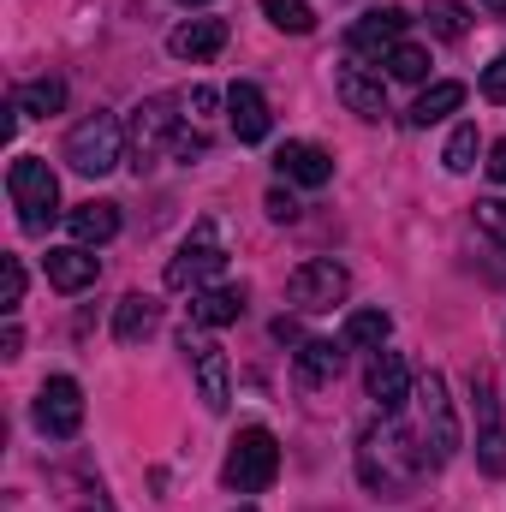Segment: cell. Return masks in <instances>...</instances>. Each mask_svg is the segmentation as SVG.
Segmentation results:
<instances>
[{
	"instance_id": "1",
	"label": "cell",
	"mask_w": 506,
	"mask_h": 512,
	"mask_svg": "<svg viewBox=\"0 0 506 512\" xmlns=\"http://www.w3.org/2000/svg\"><path fill=\"white\" fill-rule=\"evenodd\" d=\"M6 197H12L24 233H48L54 215H60V179H54V167L36 161V155H18V161L6 167Z\"/></svg>"
},
{
	"instance_id": "2",
	"label": "cell",
	"mask_w": 506,
	"mask_h": 512,
	"mask_svg": "<svg viewBox=\"0 0 506 512\" xmlns=\"http://www.w3.org/2000/svg\"><path fill=\"white\" fill-rule=\"evenodd\" d=\"M66 161H72V173H84V179H102V173H114L120 161H126V131L114 114H84L78 126L66 131Z\"/></svg>"
},
{
	"instance_id": "3",
	"label": "cell",
	"mask_w": 506,
	"mask_h": 512,
	"mask_svg": "<svg viewBox=\"0 0 506 512\" xmlns=\"http://www.w3.org/2000/svg\"><path fill=\"white\" fill-rule=\"evenodd\" d=\"M358 465H364V483H370V489H399V483H405L417 465H429V459H423V441H411L399 423H387V429H370V435H364Z\"/></svg>"
},
{
	"instance_id": "4",
	"label": "cell",
	"mask_w": 506,
	"mask_h": 512,
	"mask_svg": "<svg viewBox=\"0 0 506 512\" xmlns=\"http://www.w3.org/2000/svg\"><path fill=\"white\" fill-rule=\"evenodd\" d=\"M221 477H227V489H239V495H262V489L280 477V447H274V435H268V429H239V435H233V453H227V465H221Z\"/></svg>"
},
{
	"instance_id": "5",
	"label": "cell",
	"mask_w": 506,
	"mask_h": 512,
	"mask_svg": "<svg viewBox=\"0 0 506 512\" xmlns=\"http://www.w3.org/2000/svg\"><path fill=\"white\" fill-rule=\"evenodd\" d=\"M179 108H185L179 96H149V102H137V108H131V131H126V137H131V167H137V173H143L161 149H173L179 120H185Z\"/></svg>"
},
{
	"instance_id": "6",
	"label": "cell",
	"mask_w": 506,
	"mask_h": 512,
	"mask_svg": "<svg viewBox=\"0 0 506 512\" xmlns=\"http://www.w3.org/2000/svg\"><path fill=\"white\" fill-rule=\"evenodd\" d=\"M179 352H185L191 370H197V393H203V405H209V411H227V405H233V370H227V352H221L197 322L179 328Z\"/></svg>"
},
{
	"instance_id": "7",
	"label": "cell",
	"mask_w": 506,
	"mask_h": 512,
	"mask_svg": "<svg viewBox=\"0 0 506 512\" xmlns=\"http://www.w3.org/2000/svg\"><path fill=\"white\" fill-rule=\"evenodd\" d=\"M221 268H227V245H221V233L203 221V227H191V239H185L179 256L167 262V286H173V292H203Z\"/></svg>"
},
{
	"instance_id": "8",
	"label": "cell",
	"mask_w": 506,
	"mask_h": 512,
	"mask_svg": "<svg viewBox=\"0 0 506 512\" xmlns=\"http://www.w3.org/2000/svg\"><path fill=\"white\" fill-rule=\"evenodd\" d=\"M346 292H352V274H346L334 256H316V262L292 268V280H286V298H292L298 310H310V316H322V310L346 304Z\"/></svg>"
},
{
	"instance_id": "9",
	"label": "cell",
	"mask_w": 506,
	"mask_h": 512,
	"mask_svg": "<svg viewBox=\"0 0 506 512\" xmlns=\"http://www.w3.org/2000/svg\"><path fill=\"white\" fill-rule=\"evenodd\" d=\"M423 459L429 465H447L459 453V417H453V399H447V382L441 376H423Z\"/></svg>"
},
{
	"instance_id": "10",
	"label": "cell",
	"mask_w": 506,
	"mask_h": 512,
	"mask_svg": "<svg viewBox=\"0 0 506 512\" xmlns=\"http://www.w3.org/2000/svg\"><path fill=\"white\" fill-rule=\"evenodd\" d=\"M471 399H477V465L489 477H506V429H501V399H495L489 370H471Z\"/></svg>"
},
{
	"instance_id": "11",
	"label": "cell",
	"mask_w": 506,
	"mask_h": 512,
	"mask_svg": "<svg viewBox=\"0 0 506 512\" xmlns=\"http://www.w3.org/2000/svg\"><path fill=\"white\" fill-rule=\"evenodd\" d=\"M78 423H84V387L72 376H48L36 393V429L66 441V435H78Z\"/></svg>"
},
{
	"instance_id": "12",
	"label": "cell",
	"mask_w": 506,
	"mask_h": 512,
	"mask_svg": "<svg viewBox=\"0 0 506 512\" xmlns=\"http://www.w3.org/2000/svg\"><path fill=\"white\" fill-rule=\"evenodd\" d=\"M405 24H411L405 6H376V12H364V18L346 30V42H352V54H387V48H399Z\"/></svg>"
},
{
	"instance_id": "13",
	"label": "cell",
	"mask_w": 506,
	"mask_h": 512,
	"mask_svg": "<svg viewBox=\"0 0 506 512\" xmlns=\"http://www.w3.org/2000/svg\"><path fill=\"white\" fill-rule=\"evenodd\" d=\"M274 167H280L292 185H304V191H322V185L334 179V155H328L322 143H280V149H274Z\"/></svg>"
},
{
	"instance_id": "14",
	"label": "cell",
	"mask_w": 506,
	"mask_h": 512,
	"mask_svg": "<svg viewBox=\"0 0 506 512\" xmlns=\"http://www.w3.org/2000/svg\"><path fill=\"white\" fill-rule=\"evenodd\" d=\"M334 90H340V102H346L358 120H381V114H387V84H381L370 66H340V72H334Z\"/></svg>"
},
{
	"instance_id": "15",
	"label": "cell",
	"mask_w": 506,
	"mask_h": 512,
	"mask_svg": "<svg viewBox=\"0 0 506 512\" xmlns=\"http://www.w3.org/2000/svg\"><path fill=\"white\" fill-rule=\"evenodd\" d=\"M364 387H370V399H376L381 411L393 417V411L411 399V370H405V358H399V352H376L370 370H364Z\"/></svg>"
},
{
	"instance_id": "16",
	"label": "cell",
	"mask_w": 506,
	"mask_h": 512,
	"mask_svg": "<svg viewBox=\"0 0 506 512\" xmlns=\"http://www.w3.org/2000/svg\"><path fill=\"white\" fill-rule=\"evenodd\" d=\"M167 48H173V60L203 66V60H215V54L227 48V24H221V18H185V24L167 36Z\"/></svg>"
},
{
	"instance_id": "17",
	"label": "cell",
	"mask_w": 506,
	"mask_h": 512,
	"mask_svg": "<svg viewBox=\"0 0 506 512\" xmlns=\"http://www.w3.org/2000/svg\"><path fill=\"white\" fill-rule=\"evenodd\" d=\"M42 268H48V286H54V292H84V286H96V274H102V262L90 256V245H60V251L42 256Z\"/></svg>"
},
{
	"instance_id": "18",
	"label": "cell",
	"mask_w": 506,
	"mask_h": 512,
	"mask_svg": "<svg viewBox=\"0 0 506 512\" xmlns=\"http://www.w3.org/2000/svg\"><path fill=\"white\" fill-rule=\"evenodd\" d=\"M227 120H233V137L239 143H262L268 126H274V114H268V102H262L256 84H233L227 90Z\"/></svg>"
},
{
	"instance_id": "19",
	"label": "cell",
	"mask_w": 506,
	"mask_h": 512,
	"mask_svg": "<svg viewBox=\"0 0 506 512\" xmlns=\"http://www.w3.org/2000/svg\"><path fill=\"white\" fill-rule=\"evenodd\" d=\"M245 316V286H203L191 292V322L197 328H233Z\"/></svg>"
},
{
	"instance_id": "20",
	"label": "cell",
	"mask_w": 506,
	"mask_h": 512,
	"mask_svg": "<svg viewBox=\"0 0 506 512\" xmlns=\"http://www.w3.org/2000/svg\"><path fill=\"white\" fill-rule=\"evenodd\" d=\"M155 322H161V304H155L149 292H126L120 310H114V340H120V346H137Z\"/></svg>"
},
{
	"instance_id": "21",
	"label": "cell",
	"mask_w": 506,
	"mask_h": 512,
	"mask_svg": "<svg viewBox=\"0 0 506 512\" xmlns=\"http://www.w3.org/2000/svg\"><path fill=\"white\" fill-rule=\"evenodd\" d=\"M66 227H72L78 245H108V239L120 233V209H114V203H78V209L66 215Z\"/></svg>"
},
{
	"instance_id": "22",
	"label": "cell",
	"mask_w": 506,
	"mask_h": 512,
	"mask_svg": "<svg viewBox=\"0 0 506 512\" xmlns=\"http://www.w3.org/2000/svg\"><path fill=\"white\" fill-rule=\"evenodd\" d=\"M340 364H346V346H334V340H304V346H298V382L304 387L334 382Z\"/></svg>"
},
{
	"instance_id": "23",
	"label": "cell",
	"mask_w": 506,
	"mask_h": 512,
	"mask_svg": "<svg viewBox=\"0 0 506 512\" xmlns=\"http://www.w3.org/2000/svg\"><path fill=\"white\" fill-rule=\"evenodd\" d=\"M459 108H465V84L441 78V84H429V90L411 102V126H435V120H447V114H459Z\"/></svg>"
},
{
	"instance_id": "24",
	"label": "cell",
	"mask_w": 506,
	"mask_h": 512,
	"mask_svg": "<svg viewBox=\"0 0 506 512\" xmlns=\"http://www.w3.org/2000/svg\"><path fill=\"white\" fill-rule=\"evenodd\" d=\"M12 102H18V114L48 120V114H60V108H66V84H60V78H30V84H18V90H12Z\"/></svg>"
},
{
	"instance_id": "25",
	"label": "cell",
	"mask_w": 506,
	"mask_h": 512,
	"mask_svg": "<svg viewBox=\"0 0 506 512\" xmlns=\"http://www.w3.org/2000/svg\"><path fill=\"white\" fill-rule=\"evenodd\" d=\"M387 334H393V322H387V310H352L346 316V334H340V346H352V352H364V346H387Z\"/></svg>"
},
{
	"instance_id": "26",
	"label": "cell",
	"mask_w": 506,
	"mask_h": 512,
	"mask_svg": "<svg viewBox=\"0 0 506 512\" xmlns=\"http://www.w3.org/2000/svg\"><path fill=\"white\" fill-rule=\"evenodd\" d=\"M381 66H387V78H399V84H423V78H429V48L399 42V48L381 54Z\"/></svg>"
},
{
	"instance_id": "27",
	"label": "cell",
	"mask_w": 506,
	"mask_h": 512,
	"mask_svg": "<svg viewBox=\"0 0 506 512\" xmlns=\"http://www.w3.org/2000/svg\"><path fill=\"white\" fill-rule=\"evenodd\" d=\"M262 12H268V24L286 30V36H310V30H316L310 0H262Z\"/></svg>"
},
{
	"instance_id": "28",
	"label": "cell",
	"mask_w": 506,
	"mask_h": 512,
	"mask_svg": "<svg viewBox=\"0 0 506 512\" xmlns=\"http://www.w3.org/2000/svg\"><path fill=\"white\" fill-rule=\"evenodd\" d=\"M477 149H483V137H477V126L465 120V126H453V137H447V173H471L477 167Z\"/></svg>"
},
{
	"instance_id": "29",
	"label": "cell",
	"mask_w": 506,
	"mask_h": 512,
	"mask_svg": "<svg viewBox=\"0 0 506 512\" xmlns=\"http://www.w3.org/2000/svg\"><path fill=\"white\" fill-rule=\"evenodd\" d=\"M429 30H435L441 42H459V36L471 30V12H465L459 0H429Z\"/></svg>"
},
{
	"instance_id": "30",
	"label": "cell",
	"mask_w": 506,
	"mask_h": 512,
	"mask_svg": "<svg viewBox=\"0 0 506 512\" xmlns=\"http://www.w3.org/2000/svg\"><path fill=\"white\" fill-rule=\"evenodd\" d=\"M18 304H24V262H18V256H6V262H0V310L12 316Z\"/></svg>"
},
{
	"instance_id": "31",
	"label": "cell",
	"mask_w": 506,
	"mask_h": 512,
	"mask_svg": "<svg viewBox=\"0 0 506 512\" xmlns=\"http://www.w3.org/2000/svg\"><path fill=\"white\" fill-rule=\"evenodd\" d=\"M477 227L506 251V197H483V203H477Z\"/></svg>"
},
{
	"instance_id": "32",
	"label": "cell",
	"mask_w": 506,
	"mask_h": 512,
	"mask_svg": "<svg viewBox=\"0 0 506 512\" xmlns=\"http://www.w3.org/2000/svg\"><path fill=\"white\" fill-rule=\"evenodd\" d=\"M203 155H209V137H203V131H179V137H173V161L191 167V161H203Z\"/></svg>"
},
{
	"instance_id": "33",
	"label": "cell",
	"mask_w": 506,
	"mask_h": 512,
	"mask_svg": "<svg viewBox=\"0 0 506 512\" xmlns=\"http://www.w3.org/2000/svg\"><path fill=\"white\" fill-rule=\"evenodd\" d=\"M262 209H268V221H286V227L298 221V197H292V191H280V185L268 191V203H262Z\"/></svg>"
},
{
	"instance_id": "34",
	"label": "cell",
	"mask_w": 506,
	"mask_h": 512,
	"mask_svg": "<svg viewBox=\"0 0 506 512\" xmlns=\"http://www.w3.org/2000/svg\"><path fill=\"white\" fill-rule=\"evenodd\" d=\"M179 102H185V114H191V120H203V114H215V102H221V96H215L209 84H197V90H185Z\"/></svg>"
},
{
	"instance_id": "35",
	"label": "cell",
	"mask_w": 506,
	"mask_h": 512,
	"mask_svg": "<svg viewBox=\"0 0 506 512\" xmlns=\"http://www.w3.org/2000/svg\"><path fill=\"white\" fill-rule=\"evenodd\" d=\"M483 96H489V102H506V48L495 54V66L483 72Z\"/></svg>"
},
{
	"instance_id": "36",
	"label": "cell",
	"mask_w": 506,
	"mask_h": 512,
	"mask_svg": "<svg viewBox=\"0 0 506 512\" xmlns=\"http://www.w3.org/2000/svg\"><path fill=\"white\" fill-rule=\"evenodd\" d=\"M483 167H489V179H495V185H506V137L489 149V161H483Z\"/></svg>"
},
{
	"instance_id": "37",
	"label": "cell",
	"mask_w": 506,
	"mask_h": 512,
	"mask_svg": "<svg viewBox=\"0 0 506 512\" xmlns=\"http://www.w3.org/2000/svg\"><path fill=\"white\" fill-rule=\"evenodd\" d=\"M24 352V334H18V322H6V334H0V358H18Z\"/></svg>"
},
{
	"instance_id": "38",
	"label": "cell",
	"mask_w": 506,
	"mask_h": 512,
	"mask_svg": "<svg viewBox=\"0 0 506 512\" xmlns=\"http://www.w3.org/2000/svg\"><path fill=\"white\" fill-rule=\"evenodd\" d=\"M274 340H286V346H304V340H298V322H286V316L274 322Z\"/></svg>"
},
{
	"instance_id": "39",
	"label": "cell",
	"mask_w": 506,
	"mask_h": 512,
	"mask_svg": "<svg viewBox=\"0 0 506 512\" xmlns=\"http://www.w3.org/2000/svg\"><path fill=\"white\" fill-rule=\"evenodd\" d=\"M483 6H489V12H495V18H506V0H483Z\"/></svg>"
},
{
	"instance_id": "40",
	"label": "cell",
	"mask_w": 506,
	"mask_h": 512,
	"mask_svg": "<svg viewBox=\"0 0 506 512\" xmlns=\"http://www.w3.org/2000/svg\"><path fill=\"white\" fill-rule=\"evenodd\" d=\"M179 6H209V0H179Z\"/></svg>"
},
{
	"instance_id": "41",
	"label": "cell",
	"mask_w": 506,
	"mask_h": 512,
	"mask_svg": "<svg viewBox=\"0 0 506 512\" xmlns=\"http://www.w3.org/2000/svg\"><path fill=\"white\" fill-rule=\"evenodd\" d=\"M239 512H256V507H239Z\"/></svg>"
}]
</instances>
